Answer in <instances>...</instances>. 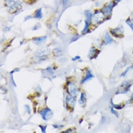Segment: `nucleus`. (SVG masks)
<instances>
[{
  "label": "nucleus",
  "mask_w": 133,
  "mask_h": 133,
  "mask_svg": "<svg viewBox=\"0 0 133 133\" xmlns=\"http://www.w3.org/2000/svg\"><path fill=\"white\" fill-rule=\"evenodd\" d=\"M6 7L8 8L10 13H13L14 12L19 13L20 11L19 8H21V2L20 0H6L5 2Z\"/></svg>",
  "instance_id": "obj_1"
},
{
  "label": "nucleus",
  "mask_w": 133,
  "mask_h": 133,
  "mask_svg": "<svg viewBox=\"0 0 133 133\" xmlns=\"http://www.w3.org/2000/svg\"><path fill=\"white\" fill-rule=\"evenodd\" d=\"M50 53V50L48 47H45L43 48L40 50H38L37 53H35V57H37L39 61H44L47 59L48 56Z\"/></svg>",
  "instance_id": "obj_2"
},
{
  "label": "nucleus",
  "mask_w": 133,
  "mask_h": 133,
  "mask_svg": "<svg viewBox=\"0 0 133 133\" xmlns=\"http://www.w3.org/2000/svg\"><path fill=\"white\" fill-rule=\"evenodd\" d=\"M105 17L106 16H105L104 13L102 12V10H96L93 15L92 19L94 20V21L96 24H101L104 21Z\"/></svg>",
  "instance_id": "obj_3"
},
{
  "label": "nucleus",
  "mask_w": 133,
  "mask_h": 133,
  "mask_svg": "<svg viewBox=\"0 0 133 133\" xmlns=\"http://www.w3.org/2000/svg\"><path fill=\"white\" fill-rule=\"evenodd\" d=\"M67 90H68L69 94H70L72 97H76L77 94L79 92L78 87L75 84H73V83H72L70 81L67 82Z\"/></svg>",
  "instance_id": "obj_4"
},
{
  "label": "nucleus",
  "mask_w": 133,
  "mask_h": 133,
  "mask_svg": "<svg viewBox=\"0 0 133 133\" xmlns=\"http://www.w3.org/2000/svg\"><path fill=\"white\" fill-rule=\"evenodd\" d=\"M117 3H116L114 1H112L110 2H109L108 4H106L104 7L102 8V12L104 13L105 16H110L111 15V13H112V11H113V8H114V6L116 5Z\"/></svg>",
  "instance_id": "obj_5"
},
{
  "label": "nucleus",
  "mask_w": 133,
  "mask_h": 133,
  "mask_svg": "<svg viewBox=\"0 0 133 133\" xmlns=\"http://www.w3.org/2000/svg\"><path fill=\"white\" fill-rule=\"evenodd\" d=\"M40 114L43 120H49L53 116V111L50 108H45L40 110Z\"/></svg>",
  "instance_id": "obj_6"
},
{
  "label": "nucleus",
  "mask_w": 133,
  "mask_h": 133,
  "mask_svg": "<svg viewBox=\"0 0 133 133\" xmlns=\"http://www.w3.org/2000/svg\"><path fill=\"white\" fill-rule=\"evenodd\" d=\"M123 32H124V29L123 25H119V27L114 28V29H111L110 30V33L111 34L117 38L122 37V36L123 35Z\"/></svg>",
  "instance_id": "obj_7"
},
{
  "label": "nucleus",
  "mask_w": 133,
  "mask_h": 133,
  "mask_svg": "<svg viewBox=\"0 0 133 133\" xmlns=\"http://www.w3.org/2000/svg\"><path fill=\"white\" fill-rule=\"evenodd\" d=\"M65 103L67 106H71L72 108H74L76 103V97H72L70 94H68L65 96Z\"/></svg>",
  "instance_id": "obj_8"
},
{
  "label": "nucleus",
  "mask_w": 133,
  "mask_h": 133,
  "mask_svg": "<svg viewBox=\"0 0 133 133\" xmlns=\"http://www.w3.org/2000/svg\"><path fill=\"white\" fill-rule=\"evenodd\" d=\"M47 39V36H43V37H34L32 39V41L34 44L37 45V46H40L42 45Z\"/></svg>",
  "instance_id": "obj_9"
},
{
  "label": "nucleus",
  "mask_w": 133,
  "mask_h": 133,
  "mask_svg": "<svg viewBox=\"0 0 133 133\" xmlns=\"http://www.w3.org/2000/svg\"><path fill=\"white\" fill-rule=\"evenodd\" d=\"M100 50H98L97 49H96L95 47H91L90 51H89V54H88V58L89 59H93L97 58V56H98V54L100 53Z\"/></svg>",
  "instance_id": "obj_10"
},
{
  "label": "nucleus",
  "mask_w": 133,
  "mask_h": 133,
  "mask_svg": "<svg viewBox=\"0 0 133 133\" xmlns=\"http://www.w3.org/2000/svg\"><path fill=\"white\" fill-rule=\"evenodd\" d=\"M93 78H94V75H93L92 72H91L90 69H87V71H86V74H85V76L83 78V79L81 81V84H84V82L87 81L88 80L91 79H93Z\"/></svg>",
  "instance_id": "obj_11"
},
{
  "label": "nucleus",
  "mask_w": 133,
  "mask_h": 133,
  "mask_svg": "<svg viewBox=\"0 0 133 133\" xmlns=\"http://www.w3.org/2000/svg\"><path fill=\"white\" fill-rule=\"evenodd\" d=\"M113 42V39L112 38V37L109 34V33H106L104 37V44L108 45L112 43Z\"/></svg>",
  "instance_id": "obj_12"
},
{
  "label": "nucleus",
  "mask_w": 133,
  "mask_h": 133,
  "mask_svg": "<svg viewBox=\"0 0 133 133\" xmlns=\"http://www.w3.org/2000/svg\"><path fill=\"white\" fill-rule=\"evenodd\" d=\"M91 21H87V20H85V21H84V29H83V30L81 31V34H87V33H88L89 32V30H90V25H91Z\"/></svg>",
  "instance_id": "obj_13"
},
{
  "label": "nucleus",
  "mask_w": 133,
  "mask_h": 133,
  "mask_svg": "<svg viewBox=\"0 0 133 133\" xmlns=\"http://www.w3.org/2000/svg\"><path fill=\"white\" fill-rule=\"evenodd\" d=\"M79 103L81 106H85V104H86V94H85V93L82 92L81 94V97L79 100Z\"/></svg>",
  "instance_id": "obj_14"
},
{
  "label": "nucleus",
  "mask_w": 133,
  "mask_h": 133,
  "mask_svg": "<svg viewBox=\"0 0 133 133\" xmlns=\"http://www.w3.org/2000/svg\"><path fill=\"white\" fill-rule=\"evenodd\" d=\"M84 15H85V17H86V20H87V21H89L91 22L92 18H93V14H92V12H91L90 10H85V11H84Z\"/></svg>",
  "instance_id": "obj_15"
},
{
  "label": "nucleus",
  "mask_w": 133,
  "mask_h": 133,
  "mask_svg": "<svg viewBox=\"0 0 133 133\" xmlns=\"http://www.w3.org/2000/svg\"><path fill=\"white\" fill-rule=\"evenodd\" d=\"M42 17H43L42 8H38V9L35 12V14H34V18H37V19H40V18H42Z\"/></svg>",
  "instance_id": "obj_16"
},
{
  "label": "nucleus",
  "mask_w": 133,
  "mask_h": 133,
  "mask_svg": "<svg viewBox=\"0 0 133 133\" xmlns=\"http://www.w3.org/2000/svg\"><path fill=\"white\" fill-rule=\"evenodd\" d=\"M62 53H63V51H62L61 49H59V48H56V49H54V50H53V54H54V56H56V57L61 56L62 55Z\"/></svg>",
  "instance_id": "obj_17"
},
{
  "label": "nucleus",
  "mask_w": 133,
  "mask_h": 133,
  "mask_svg": "<svg viewBox=\"0 0 133 133\" xmlns=\"http://www.w3.org/2000/svg\"><path fill=\"white\" fill-rule=\"evenodd\" d=\"M110 104H111V106H113V108H115L116 109H122L124 107L123 104H114L113 102V99L110 101Z\"/></svg>",
  "instance_id": "obj_18"
},
{
  "label": "nucleus",
  "mask_w": 133,
  "mask_h": 133,
  "mask_svg": "<svg viewBox=\"0 0 133 133\" xmlns=\"http://www.w3.org/2000/svg\"><path fill=\"white\" fill-rule=\"evenodd\" d=\"M110 112L113 114V115H115L116 117H119V114H118V113L116 112V109L115 108H113V106H110Z\"/></svg>",
  "instance_id": "obj_19"
},
{
  "label": "nucleus",
  "mask_w": 133,
  "mask_h": 133,
  "mask_svg": "<svg viewBox=\"0 0 133 133\" xmlns=\"http://www.w3.org/2000/svg\"><path fill=\"white\" fill-rule=\"evenodd\" d=\"M126 23L129 25V27L132 29L133 30V23L132 22V21H131V19L130 18H128L126 21Z\"/></svg>",
  "instance_id": "obj_20"
},
{
  "label": "nucleus",
  "mask_w": 133,
  "mask_h": 133,
  "mask_svg": "<svg viewBox=\"0 0 133 133\" xmlns=\"http://www.w3.org/2000/svg\"><path fill=\"white\" fill-rule=\"evenodd\" d=\"M46 71L50 74V75H53L54 74V71H53V69L51 67V66H50V67H48V68H47L46 69Z\"/></svg>",
  "instance_id": "obj_21"
},
{
  "label": "nucleus",
  "mask_w": 133,
  "mask_h": 133,
  "mask_svg": "<svg viewBox=\"0 0 133 133\" xmlns=\"http://www.w3.org/2000/svg\"><path fill=\"white\" fill-rule=\"evenodd\" d=\"M40 25L39 23H37V24H36L33 27L32 30H38V29H40Z\"/></svg>",
  "instance_id": "obj_22"
},
{
  "label": "nucleus",
  "mask_w": 133,
  "mask_h": 133,
  "mask_svg": "<svg viewBox=\"0 0 133 133\" xmlns=\"http://www.w3.org/2000/svg\"><path fill=\"white\" fill-rule=\"evenodd\" d=\"M39 127L40 128V129H41V131H42V132L45 133L46 132V129H47V126H39Z\"/></svg>",
  "instance_id": "obj_23"
},
{
  "label": "nucleus",
  "mask_w": 133,
  "mask_h": 133,
  "mask_svg": "<svg viewBox=\"0 0 133 133\" xmlns=\"http://www.w3.org/2000/svg\"><path fill=\"white\" fill-rule=\"evenodd\" d=\"M25 107L26 108L27 113L28 114H30V106L27 105V104H26V105H25Z\"/></svg>",
  "instance_id": "obj_24"
},
{
  "label": "nucleus",
  "mask_w": 133,
  "mask_h": 133,
  "mask_svg": "<svg viewBox=\"0 0 133 133\" xmlns=\"http://www.w3.org/2000/svg\"><path fill=\"white\" fill-rule=\"evenodd\" d=\"M53 128H55V129H61V128H62V127H64V126H62V125H57V124H53Z\"/></svg>",
  "instance_id": "obj_25"
},
{
  "label": "nucleus",
  "mask_w": 133,
  "mask_h": 133,
  "mask_svg": "<svg viewBox=\"0 0 133 133\" xmlns=\"http://www.w3.org/2000/svg\"><path fill=\"white\" fill-rule=\"evenodd\" d=\"M131 68H132V66H131V67H129V68H128V69H126V71H125V72H123V75H122L121 76H122V77H124V76H125V75H126L127 74L128 71H129V69H130Z\"/></svg>",
  "instance_id": "obj_26"
},
{
  "label": "nucleus",
  "mask_w": 133,
  "mask_h": 133,
  "mask_svg": "<svg viewBox=\"0 0 133 133\" xmlns=\"http://www.w3.org/2000/svg\"><path fill=\"white\" fill-rule=\"evenodd\" d=\"M79 59H80L79 56H75L74 58H72V60L73 62H75V61H77V60H79Z\"/></svg>",
  "instance_id": "obj_27"
},
{
  "label": "nucleus",
  "mask_w": 133,
  "mask_h": 133,
  "mask_svg": "<svg viewBox=\"0 0 133 133\" xmlns=\"http://www.w3.org/2000/svg\"><path fill=\"white\" fill-rule=\"evenodd\" d=\"M68 2H69V0H62V5H63L64 7H65V6L67 5Z\"/></svg>",
  "instance_id": "obj_28"
},
{
  "label": "nucleus",
  "mask_w": 133,
  "mask_h": 133,
  "mask_svg": "<svg viewBox=\"0 0 133 133\" xmlns=\"http://www.w3.org/2000/svg\"><path fill=\"white\" fill-rule=\"evenodd\" d=\"M31 18H33V16L32 15H28V16H26L25 17V21H26L27 20H29V19H31Z\"/></svg>",
  "instance_id": "obj_29"
},
{
  "label": "nucleus",
  "mask_w": 133,
  "mask_h": 133,
  "mask_svg": "<svg viewBox=\"0 0 133 133\" xmlns=\"http://www.w3.org/2000/svg\"><path fill=\"white\" fill-rule=\"evenodd\" d=\"M79 38V35H78V36H75V37L73 39H72V40H71V43H72V42L75 41V40H78Z\"/></svg>",
  "instance_id": "obj_30"
},
{
  "label": "nucleus",
  "mask_w": 133,
  "mask_h": 133,
  "mask_svg": "<svg viewBox=\"0 0 133 133\" xmlns=\"http://www.w3.org/2000/svg\"><path fill=\"white\" fill-rule=\"evenodd\" d=\"M19 70H20L19 69H14V70H13L12 72H10V74H11V75H12V74H13L14 72H18Z\"/></svg>",
  "instance_id": "obj_31"
},
{
  "label": "nucleus",
  "mask_w": 133,
  "mask_h": 133,
  "mask_svg": "<svg viewBox=\"0 0 133 133\" xmlns=\"http://www.w3.org/2000/svg\"><path fill=\"white\" fill-rule=\"evenodd\" d=\"M132 101H133V93H132V97H131V98L129 99V101L127 102V103H132Z\"/></svg>",
  "instance_id": "obj_32"
},
{
  "label": "nucleus",
  "mask_w": 133,
  "mask_h": 133,
  "mask_svg": "<svg viewBox=\"0 0 133 133\" xmlns=\"http://www.w3.org/2000/svg\"><path fill=\"white\" fill-rule=\"evenodd\" d=\"M11 30V27H7L5 28V31H9Z\"/></svg>",
  "instance_id": "obj_33"
},
{
  "label": "nucleus",
  "mask_w": 133,
  "mask_h": 133,
  "mask_svg": "<svg viewBox=\"0 0 133 133\" xmlns=\"http://www.w3.org/2000/svg\"><path fill=\"white\" fill-rule=\"evenodd\" d=\"M130 19H131L132 22V23H133V12H132V15H131V18H130Z\"/></svg>",
  "instance_id": "obj_34"
},
{
  "label": "nucleus",
  "mask_w": 133,
  "mask_h": 133,
  "mask_svg": "<svg viewBox=\"0 0 133 133\" xmlns=\"http://www.w3.org/2000/svg\"><path fill=\"white\" fill-rule=\"evenodd\" d=\"M72 132V129H69V130H66V131H65V132Z\"/></svg>",
  "instance_id": "obj_35"
},
{
  "label": "nucleus",
  "mask_w": 133,
  "mask_h": 133,
  "mask_svg": "<svg viewBox=\"0 0 133 133\" xmlns=\"http://www.w3.org/2000/svg\"><path fill=\"white\" fill-rule=\"evenodd\" d=\"M116 3H118V2H119L120 1H122V0H113Z\"/></svg>",
  "instance_id": "obj_36"
}]
</instances>
